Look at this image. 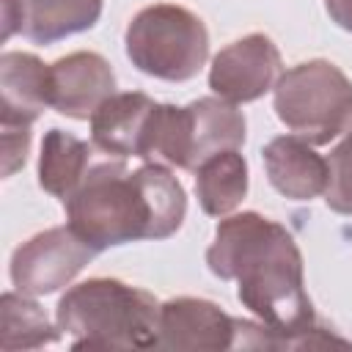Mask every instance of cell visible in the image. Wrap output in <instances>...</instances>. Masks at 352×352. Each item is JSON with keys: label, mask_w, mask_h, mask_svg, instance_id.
<instances>
[{"label": "cell", "mask_w": 352, "mask_h": 352, "mask_svg": "<svg viewBox=\"0 0 352 352\" xmlns=\"http://www.w3.org/2000/svg\"><path fill=\"white\" fill-rule=\"evenodd\" d=\"M206 264L220 280H236L239 302L272 330V349L346 346L327 336L302 280V253L294 236L258 212L228 214L214 228Z\"/></svg>", "instance_id": "cell-1"}, {"label": "cell", "mask_w": 352, "mask_h": 352, "mask_svg": "<svg viewBox=\"0 0 352 352\" xmlns=\"http://www.w3.org/2000/svg\"><path fill=\"white\" fill-rule=\"evenodd\" d=\"M66 226L99 253L138 239L173 236L187 214V195L162 162L129 170L118 162L88 168L80 187L63 201Z\"/></svg>", "instance_id": "cell-2"}, {"label": "cell", "mask_w": 352, "mask_h": 352, "mask_svg": "<svg viewBox=\"0 0 352 352\" xmlns=\"http://www.w3.org/2000/svg\"><path fill=\"white\" fill-rule=\"evenodd\" d=\"M55 319L74 349H151L160 302L151 292L118 278H88L66 289Z\"/></svg>", "instance_id": "cell-3"}, {"label": "cell", "mask_w": 352, "mask_h": 352, "mask_svg": "<svg viewBox=\"0 0 352 352\" xmlns=\"http://www.w3.org/2000/svg\"><path fill=\"white\" fill-rule=\"evenodd\" d=\"M245 143V116L223 96H201L184 107L154 104L140 160L195 170L204 160Z\"/></svg>", "instance_id": "cell-4"}, {"label": "cell", "mask_w": 352, "mask_h": 352, "mask_svg": "<svg viewBox=\"0 0 352 352\" xmlns=\"http://www.w3.org/2000/svg\"><path fill=\"white\" fill-rule=\"evenodd\" d=\"M124 50L143 74L184 82L192 80L209 58V30L190 8L154 3L138 11L126 25Z\"/></svg>", "instance_id": "cell-5"}, {"label": "cell", "mask_w": 352, "mask_h": 352, "mask_svg": "<svg viewBox=\"0 0 352 352\" xmlns=\"http://www.w3.org/2000/svg\"><path fill=\"white\" fill-rule=\"evenodd\" d=\"M272 107L294 135L324 146L352 126V80L330 60H302L280 74Z\"/></svg>", "instance_id": "cell-6"}, {"label": "cell", "mask_w": 352, "mask_h": 352, "mask_svg": "<svg viewBox=\"0 0 352 352\" xmlns=\"http://www.w3.org/2000/svg\"><path fill=\"white\" fill-rule=\"evenodd\" d=\"M80 234L69 226L47 228L11 253V283L30 297L52 294L74 280V275L96 256Z\"/></svg>", "instance_id": "cell-7"}, {"label": "cell", "mask_w": 352, "mask_h": 352, "mask_svg": "<svg viewBox=\"0 0 352 352\" xmlns=\"http://www.w3.org/2000/svg\"><path fill=\"white\" fill-rule=\"evenodd\" d=\"M280 50L264 33H250L223 47L209 66V88L234 102H256L280 80Z\"/></svg>", "instance_id": "cell-8"}, {"label": "cell", "mask_w": 352, "mask_h": 352, "mask_svg": "<svg viewBox=\"0 0 352 352\" xmlns=\"http://www.w3.org/2000/svg\"><path fill=\"white\" fill-rule=\"evenodd\" d=\"M239 319L201 297H173L160 305V349H236Z\"/></svg>", "instance_id": "cell-9"}, {"label": "cell", "mask_w": 352, "mask_h": 352, "mask_svg": "<svg viewBox=\"0 0 352 352\" xmlns=\"http://www.w3.org/2000/svg\"><path fill=\"white\" fill-rule=\"evenodd\" d=\"M3 38L22 33L33 44H55L94 28L102 0H0Z\"/></svg>", "instance_id": "cell-10"}, {"label": "cell", "mask_w": 352, "mask_h": 352, "mask_svg": "<svg viewBox=\"0 0 352 352\" xmlns=\"http://www.w3.org/2000/svg\"><path fill=\"white\" fill-rule=\"evenodd\" d=\"M50 107L66 118L91 121L102 102L116 94V74L99 52H72L50 63Z\"/></svg>", "instance_id": "cell-11"}, {"label": "cell", "mask_w": 352, "mask_h": 352, "mask_svg": "<svg viewBox=\"0 0 352 352\" xmlns=\"http://www.w3.org/2000/svg\"><path fill=\"white\" fill-rule=\"evenodd\" d=\"M264 170L270 184L289 201H311L324 195L327 190V160L314 151L308 140L300 135H280L272 138L264 151Z\"/></svg>", "instance_id": "cell-12"}, {"label": "cell", "mask_w": 352, "mask_h": 352, "mask_svg": "<svg viewBox=\"0 0 352 352\" xmlns=\"http://www.w3.org/2000/svg\"><path fill=\"white\" fill-rule=\"evenodd\" d=\"M154 104L157 102L143 91L113 94L91 116V143L110 157L140 160V146Z\"/></svg>", "instance_id": "cell-13"}, {"label": "cell", "mask_w": 352, "mask_h": 352, "mask_svg": "<svg viewBox=\"0 0 352 352\" xmlns=\"http://www.w3.org/2000/svg\"><path fill=\"white\" fill-rule=\"evenodd\" d=\"M50 66H44L36 55H0V121L33 124L44 113V107H50Z\"/></svg>", "instance_id": "cell-14"}, {"label": "cell", "mask_w": 352, "mask_h": 352, "mask_svg": "<svg viewBox=\"0 0 352 352\" xmlns=\"http://www.w3.org/2000/svg\"><path fill=\"white\" fill-rule=\"evenodd\" d=\"M91 146L66 129L52 126L41 140L38 184L44 192L66 201L88 173Z\"/></svg>", "instance_id": "cell-15"}, {"label": "cell", "mask_w": 352, "mask_h": 352, "mask_svg": "<svg viewBox=\"0 0 352 352\" xmlns=\"http://www.w3.org/2000/svg\"><path fill=\"white\" fill-rule=\"evenodd\" d=\"M195 195L209 217L231 214L248 195V162L236 148L220 151L195 168Z\"/></svg>", "instance_id": "cell-16"}, {"label": "cell", "mask_w": 352, "mask_h": 352, "mask_svg": "<svg viewBox=\"0 0 352 352\" xmlns=\"http://www.w3.org/2000/svg\"><path fill=\"white\" fill-rule=\"evenodd\" d=\"M60 338V327H55L44 308L22 292H6L0 297V349H38L55 344Z\"/></svg>", "instance_id": "cell-17"}, {"label": "cell", "mask_w": 352, "mask_h": 352, "mask_svg": "<svg viewBox=\"0 0 352 352\" xmlns=\"http://www.w3.org/2000/svg\"><path fill=\"white\" fill-rule=\"evenodd\" d=\"M327 190L324 204L338 214H352V126L344 132V140L327 157Z\"/></svg>", "instance_id": "cell-18"}, {"label": "cell", "mask_w": 352, "mask_h": 352, "mask_svg": "<svg viewBox=\"0 0 352 352\" xmlns=\"http://www.w3.org/2000/svg\"><path fill=\"white\" fill-rule=\"evenodd\" d=\"M30 126L33 124H14L0 121V138H3V176H14L30 151Z\"/></svg>", "instance_id": "cell-19"}, {"label": "cell", "mask_w": 352, "mask_h": 352, "mask_svg": "<svg viewBox=\"0 0 352 352\" xmlns=\"http://www.w3.org/2000/svg\"><path fill=\"white\" fill-rule=\"evenodd\" d=\"M324 8L341 30L352 33V0H324Z\"/></svg>", "instance_id": "cell-20"}]
</instances>
